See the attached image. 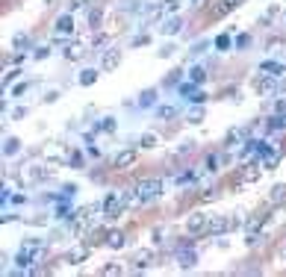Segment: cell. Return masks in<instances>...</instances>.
I'll return each mask as SVG.
<instances>
[{
	"instance_id": "cell-1",
	"label": "cell",
	"mask_w": 286,
	"mask_h": 277,
	"mask_svg": "<svg viewBox=\"0 0 286 277\" xmlns=\"http://www.w3.org/2000/svg\"><path fill=\"white\" fill-rule=\"evenodd\" d=\"M136 189H139V201H142V207H148V204H154L157 197L162 195V180H159V177H148V180H142Z\"/></svg>"
},
{
	"instance_id": "cell-2",
	"label": "cell",
	"mask_w": 286,
	"mask_h": 277,
	"mask_svg": "<svg viewBox=\"0 0 286 277\" xmlns=\"http://www.w3.org/2000/svg\"><path fill=\"white\" fill-rule=\"evenodd\" d=\"M209 212H201V210H195L189 218H186V233H192V236H204V233H209Z\"/></svg>"
},
{
	"instance_id": "cell-3",
	"label": "cell",
	"mask_w": 286,
	"mask_h": 277,
	"mask_svg": "<svg viewBox=\"0 0 286 277\" xmlns=\"http://www.w3.org/2000/svg\"><path fill=\"white\" fill-rule=\"evenodd\" d=\"M121 62H124V50H118V48H106V50L100 53V71H103V74L118 71Z\"/></svg>"
},
{
	"instance_id": "cell-4",
	"label": "cell",
	"mask_w": 286,
	"mask_h": 277,
	"mask_svg": "<svg viewBox=\"0 0 286 277\" xmlns=\"http://www.w3.org/2000/svg\"><path fill=\"white\" fill-rule=\"evenodd\" d=\"M136 165V150L133 147H124L112 156V171H130Z\"/></svg>"
},
{
	"instance_id": "cell-5",
	"label": "cell",
	"mask_w": 286,
	"mask_h": 277,
	"mask_svg": "<svg viewBox=\"0 0 286 277\" xmlns=\"http://www.w3.org/2000/svg\"><path fill=\"white\" fill-rule=\"evenodd\" d=\"M274 80H277V77H269V74H257L254 77V92L260 95V98H269V95H274L277 92V86H274Z\"/></svg>"
},
{
	"instance_id": "cell-6",
	"label": "cell",
	"mask_w": 286,
	"mask_h": 277,
	"mask_svg": "<svg viewBox=\"0 0 286 277\" xmlns=\"http://www.w3.org/2000/svg\"><path fill=\"white\" fill-rule=\"evenodd\" d=\"M236 224H239V221L230 218V215H212V218H209V233H212V236H224V233L233 230Z\"/></svg>"
},
{
	"instance_id": "cell-7",
	"label": "cell",
	"mask_w": 286,
	"mask_h": 277,
	"mask_svg": "<svg viewBox=\"0 0 286 277\" xmlns=\"http://www.w3.org/2000/svg\"><path fill=\"white\" fill-rule=\"evenodd\" d=\"M248 133H251V127H230V130H227V136H224V150H233V147L245 145Z\"/></svg>"
},
{
	"instance_id": "cell-8",
	"label": "cell",
	"mask_w": 286,
	"mask_h": 277,
	"mask_svg": "<svg viewBox=\"0 0 286 277\" xmlns=\"http://www.w3.org/2000/svg\"><path fill=\"white\" fill-rule=\"evenodd\" d=\"M177 265H180L183 271L195 268V265H198V248H192V245H186V248H177Z\"/></svg>"
},
{
	"instance_id": "cell-9",
	"label": "cell",
	"mask_w": 286,
	"mask_h": 277,
	"mask_svg": "<svg viewBox=\"0 0 286 277\" xmlns=\"http://www.w3.org/2000/svg\"><path fill=\"white\" fill-rule=\"evenodd\" d=\"M263 171H266V168H263V163H260V160H251L248 165H242V171H239V180H242V183H257Z\"/></svg>"
},
{
	"instance_id": "cell-10",
	"label": "cell",
	"mask_w": 286,
	"mask_h": 277,
	"mask_svg": "<svg viewBox=\"0 0 286 277\" xmlns=\"http://www.w3.org/2000/svg\"><path fill=\"white\" fill-rule=\"evenodd\" d=\"M266 221H269V215H266V212H251V215L245 218V224H242V233H245V236L260 233V230L266 227Z\"/></svg>"
},
{
	"instance_id": "cell-11",
	"label": "cell",
	"mask_w": 286,
	"mask_h": 277,
	"mask_svg": "<svg viewBox=\"0 0 286 277\" xmlns=\"http://www.w3.org/2000/svg\"><path fill=\"white\" fill-rule=\"evenodd\" d=\"M154 260H157V251L154 248H139L136 254H133V268L136 271H142V268H148V265H154Z\"/></svg>"
},
{
	"instance_id": "cell-12",
	"label": "cell",
	"mask_w": 286,
	"mask_h": 277,
	"mask_svg": "<svg viewBox=\"0 0 286 277\" xmlns=\"http://www.w3.org/2000/svg\"><path fill=\"white\" fill-rule=\"evenodd\" d=\"M89 254H92V245H74L65 254V265H80L89 260Z\"/></svg>"
},
{
	"instance_id": "cell-13",
	"label": "cell",
	"mask_w": 286,
	"mask_h": 277,
	"mask_svg": "<svg viewBox=\"0 0 286 277\" xmlns=\"http://www.w3.org/2000/svg\"><path fill=\"white\" fill-rule=\"evenodd\" d=\"M180 30H183V18L177 15V12H171V15L162 21V27H159V33H162V35H177Z\"/></svg>"
},
{
	"instance_id": "cell-14",
	"label": "cell",
	"mask_w": 286,
	"mask_h": 277,
	"mask_svg": "<svg viewBox=\"0 0 286 277\" xmlns=\"http://www.w3.org/2000/svg\"><path fill=\"white\" fill-rule=\"evenodd\" d=\"M260 71H263V74H269V77H277V80H280V77L286 74V62H277V59H263V62H260Z\"/></svg>"
},
{
	"instance_id": "cell-15",
	"label": "cell",
	"mask_w": 286,
	"mask_h": 277,
	"mask_svg": "<svg viewBox=\"0 0 286 277\" xmlns=\"http://www.w3.org/2000/svg\"><path fill=\"white\" fill-rule=\"evenodd\" d=\"M53 33H59V35H71V33H74V15H71V12L59 15L56 24H53Z\"/></svg>"
},
{
	"instance_id": "cell-16",
	"label": "cell",
	"mask_w": 286,
	"mask_h": 277,
	"mask_svg": "<svg viewBox=\"0 0 286 277\" xmlns=\"http://www.w3.org/2000/svg\"><path fill=\"white\" fill-rule=\"evenodd\" d=\"M283 130H286V115L283 112H274L269 121H266V133L274 136V133H283Z\"/></svg>"
},
{
	"instance_id": "cell-17",
	"label": "cell",
	"mask_w": 286,
	"mask_h": 277,
	"mask_svg": "<svg viewBox=\"0 0 286 277\" xmlns=\"http://www.w3.org/2000/svg\"><path fill=\"white\" fill-rule=\"evenodd\" d=\"M106 245H110L112 251H121V248L127 245V236H124V230H110V233H106Z\"/></svg>"
},
{
	"instance_id": "cell-18",
	"label": "cell",
	"mask_w": 286,
	"mask_h": 277,
	"mask_svg": "<svg viewBox=\"0 0 286 277\" xmlns=\"http://www.w3.org/2000/svg\"><path fill=\"white\" fill-rule=\"evenodd\" d=\"M97 77H100V68H83L80 77H77V83H80V86H95Z\"/></svg>"
},
{
	"instance_id": "cell-19",
	"label": "cell",
	"mask_w": 286,
	"mask_h": 277,
	"mask_svg": "<svg viewBox=\"0 0 286 277\" xmlns=\"http://www.w3.org/2000/svg\"><path fill=\"white\" fill-rule=\"evenodd\" d=\"M260 163H263V168H266V171H274V168H277V163H280V153L269 145V150L263 153V160H260Z\"/></svg>"
},
{
	"instance_id": "cell-20",
	"label": "cell",
	"mask_w": 286,
	"mask_h": 277,
	"mask_svg": "<svg viewBox=\"0 0 286 277\" xmlns=\"http://www.w3.org/2000/svg\"><path fill=\"white\" fill-rule=\"evenodd\" d=\"M233 9H236L233 0H219V3L209 9V15H212V18H224V15H227V12H233Z\"/></svg>"
},
{
	"instance_id": "cell-21",
	"label": "cell",
	"mask_w": 286,
	"mask_h": 277,
	"mask_svg": "<svg viewBox=\"0 0 286 277\" xmlns=\"http://www.w3.org/2000/svg\"><path fill=\"white\" fill-rule=\"evenodd\" d=\"M86 56V45L83 42H71L68 48H65V59H71V62H74V59H83Z\"/></svg>"
},
{
	"instance_id": "cell-22",
	"label": "cell",
	"mask_w": 286,
	"mask_h": 277,
	"mask_svg": "<svg viewBox=\"0 0 286 277\" xmlns=\"http://www.w3.org/2000/svg\"><path fill=\"white\" fill-rule=\"evenodd\" d=\"M142 12H145V18H148V21H157V18L165 12V3H159V0H151V3L142 9Z\"/></svg>"
},
{
	"instance_id": "cell-23",
	"label": "cell",
	"mask_w": 286,
	"mask_h": 277,
	"mask_svg": "<svg viewBox=\"0 0 286 277\" xmlns=\"http://www.w3.org/2000/svg\"><path fill=\"white\" fill-rule=\"evenodd\" d=\"M286 201V183H277V186H271V192H269V204H283Z\"/></svg>"
},
{
	"instance_id": "cell-24",
	"label": "cell",
	"mask_w": 286,
	"mask_h": 277,
	"mask_svg": "<svg viewBox=\"0 0 286 277\" xmlns=\"http://www.w3.org/2000/svg\"><path fill=\"white\" fill-rule=\"evenodd\" d=\"M233 45H236V42H233V38H230V33H222V35L216 38V42H212V48H216L219 53H227V50H230Z\"/></svg>"
},
{
	"instance_id": "cell-25",
	"label": "cell",
	"mask_w": 286,
	"mask_h": 277,
	"mask_svg": "<svg viewBox=\"0 0 286 277\" xmlns=\"http://www.w3.org/2000/svg\"><path fill=\"white\" fill-rule=\"evenodd\" d=\"M27 48H30V35H27V33H15V35H12V50H15V53H24Z\"/></svg>"
},
{
	"instance_id": "cell-26",
	"label": "cell",
	"mask_w": 286,
	"mask_h": 277,
	"mask_svg": "<svg viewBox=\"0 0 286 277\" xmlns=\"http://www.w3.org/2000/svg\"><path fill=\"white\" fill-rule=\"evenodd\" d=\"M207 77H209V74H207L204 65H192V68H189V80H192V83L204 86V83H207Z\"/></svg>"
},
{
	"instance_id": "cell-27",
	"label": "cell",
	"mask_w": 286,
	"mask_h": 277,
	"mask_svg": "<svg viewBox=\"0 0 286 277\" xmlns=\"http://www.w3.org/2000/svg\"><path fill=\"white\" fill-rule=\"evenodd\" d=\"M157 95H159L157 89H145V92L139 95V106H142V109H148V106H157Z\"/></svg>"
},
{
	"instance_id": "cell-28",
	"label": "cell",
	"mask_w": 286,
	"mask_h": 277,
	"mask_svg": "<svg viewBox=\"0 0 286 277\" xmlns=\"http://www.w3.org/2000/svg\"><path fill=\"white\" fill-rule=\"evenodd\" d=\"M204 115H207V112H204V103H195V106L186 112V124H201Z\"/></svg>"
},
{
	"instance_id": "cell-29",
	"label": "cell",
	"mask_w": 286,
	"mask_h": 277,
	"mask_svg": "<svg viewBox=\"0 0 286 277\" xmlns=\"http://www.w3.org/2000/svg\"><path fill=\"white\" fill-rule=\"evenodd\" d=\"M42 248H45V242L39 239V236H32V239H24V242H21V251L32 254V257H35V251H42Z\"/></svg>"
},
{
	"instance_id": "cell-30",
	"label": "cell",
	"mask_w": 286,
	"mask_h": 277,
	"mask_svg": "<svg viewBox=\"0 0 286 277\" xmlns=\"http://www.w3.org/2000/svg\"><path fill=\"white\" fill-rule=\"evenodd\" d=\"M68 165L77 168V171L86 168V153H83V150H71V153H68Z\"/></svg>"
},
{
	"instance_id": "cell-31",
	"label": "cell",
	"mask_w": 286,
	"mask_h": 277,
	"mask_svg": "<svg viewBox=\"0 0 286 277\" xmlns=\"http://www.w3.org/2000/svg\"><path fill=\"white\" fill-rule=\"evenodd\" d=\"M18 150H21V139H18V136L3 139V156H15Z\"/></svg>"
},
{
	"instance_id": "cell-32",
	"label": "cell",
	"mask_w": 286,
	"mask_h": 277,
	"mask_svg": "<svg viewBox=\"0 0 286 277\" xmlns=\"http://www.w3.org/2000/svg\"><path fill=\"white\" fill-rule=\"evenodd\" d=\"M95 130H100V133H115L118 124H115V118H112V115H106V118H100V121H97Z\"/></svg>"
},
{
	"instance_id": "cell-33",
	"label": "cell",
	"mask_w": 286,
	"mask_h": 277,
	"mask_svg": "<svg viewBox=\"0 0 286 277\" xmlns=\"http://www.w3.org/2000/svg\"><path fill=\"white\" fill-rule=\"evenodd\" d=\"M157 145H159V136H157V133H145V136L139 139V147H142V150H154Z\"/></svg>"
},
{
	"instance_id": "cell-34",
	"label": "cell",
	"mask_w": 286,
	"mask_h": 277,
	"mask_svg": "<svg viewBox=\"0 0 286 277\" xmlns=\"http://www.w3.org/2000/svg\"><path fill=\"white\" fill-rule=\"evenodd\" d=\"M124 271H127V268H124L121 262H106V265L100 268V274H103V277H118V274H124Z\"/></svg>"
},
{
	"instance_id": "cell-35",
	"label": "cell",
	"mask_w": 286,
	"mask_h": 277,
	"mask_svg": "<svg viewBox=\"0 0 286 277\" xmlns=\"http://www.w3.org/2000/svg\"><path fill=\"white\" fill-rule=\"evenodd\" d=\"M266 50H271V53H280V50H286V38H283V35H274V38H269V42H266Z\"/></svg>"
},
{
	"instance_id": "cell-36",
	"label": "cell",
	"mask_w": 286,
	"mask_h": 277,
	"mask_svg": "<svg viewBox=\"0 0 286 277\" xmlns=\"http://www.w3.org/2000/svg\"><path fill=\"white\" fill-rule=\"evenodd\" d=\"M100 21H103V9L100 6L89 9V30H100Z\"/></svg>"
},
{
	"instance_id": "cell-37",
	"label": "cell",
	"mask_w": 286,
	"mask_h": 277,
	"mask_svg": "<svg viewBox=\"0 0 286 277\" xmlns=\"http://www.w3.org/2000/svg\"><path fill=\"white\" fill-rule=\"evenodd\" d=\"M222 163H224V160H222L219 153H209V156H207V163H204V168H207V171H219Z\"/></svg>"
},
{
	"instance_id": "cell-38",
	"label": "cell",
	"mask_w": 286,
	"mask_h": 277,
	"mask_svg": "<svg viewBox=\"0 0 286 277\" xmlns=\"http://www.w3.org/2000/svg\"><path fill=\"white\" fill-rule=\"evenodd\" d=\"M180 68H174V71H168V77H165V80H162V86H168V89H174L177 83H180Z\"/></svg>"
},
{
	"instance_id": "cell-39",
	"label": "cell",
	"mask_w": 286,
	"mask_h": 277,
	"mask_svg": "<svg viewBox=\"0 0 286 277\" xmlns=\"http://www.w3.org/2000/svg\"><path fill=\"white\" fill-rule=\"evenodd\" d=\"M174 115H177V106H159V109H157V118H159V121H171Z\"/></svg>"
},
{
	"instance_id": "cell-40",
	"label": "cell",
	"mask_w": 286,
	"mask_h": 277,
	"mask_svg": "<svg viewBox=\"0 0 286 277\" xmlns=\"http://www.w3.org/2000/svg\"><path fill=\"white\" fill-rule=\"evenodd\" d=\"M236 48H239V50H248V48H251V33H239V35H236Z\"/></svg>"
},
{
	"instance_id": "cell-41",
	"label": "cell",
	"mask_w": 286,
	"mask_h": 277,
	"mask_svg": "<svg viewBox=\"0 0 286 277\" xmlns=\"http://www.w3.org/2000/svg\"><path fill=\"white\" fill-rule=\"evenodd\" d=\"M277 12H280V6H269V9L260 15V21H263V24H271V21L277 18Z\"/></svg>"
},
{
	"instance_id": "cell-42",
	"label": "cell",
	"mask_w": 286,
	"mask_h": 277,
	"mask_svg": "<svg viewBox=\"0 0 286 277\" xmlns=\"http://www.w3.org/2000/svg\"><path fill=\"white\" fill-rule=\"evenodd\" d=\"M207 48H209V42H207V38H201V42H195V45H192V56H201V53H204Z\"/></svg>"
},
{
	"instance_id": "cell-43",
	"label": "cell",
	"mask_w": 286,
	"mask_h": 277,
	"mask_svg": "<svg viewBox=\"0 0 286 277\" xmlns=\"http://www.w3.org/2000/svg\"><path fill=\"white\" fill-rule=\"evenodd\" d=\"M118 30H121V15H112V18H110V30H106V33H110V35H115Z\"/></svg>"
},
{
	"instance_id": "cell-44",
	"label": "cell",
	"mask_w": 286,
	"mask_h": 277,
	"mask_svg": "<svg viewBox=\"0 0 286 277\" xmlns=\"http://www.w3.org/2000/svg\"><path fill=\"white\" fill-rule=\"evenodd\" d=\"M189 103H207V92H201V89H195V92L189 95Z\"/></svg>"
},
{
	"instance_id": "cell-45",
	"label": "cell",
	"mask_w": 286,
	"mask_h": 277,
	"mask_svg": "<svg viewBox=\"0 0 286 277\" xmlns=\"http://www.w3.org/2000/svg\"><path fill=\"white\" fill-rule=\"evenodd\" d=\"M162 3H165V12H177L183 6V0H162Z\"/></svg>"
},
{
	"instance_id": "cell-46",
	"label": "cell",
	"mask_w": 286,
	"mask_h": 277,
	"mask_svg": "<svg viewBox=\"0 0 286 277\" xmlns=\"http://www.w3.org/2000/svg\"><path fill=\"white\" fill-rule=\"evenodd\" d=\"M18 74H21V71H18V68H9V71H6V74H3V89H6V86H9V83H12V80H15V77H18Z\"/></svg>"
},
{
	"instance_id": "cell-47",
	"label": "cell",
	"mask_w": 286,
	"mask_h": 277,
	"mask_svg": "<svg viewBox=\"0 0 286 277\" xmlns=\"http://www.w3.org/2000/svg\"><path fill=\"white\" fill-rule=\"evenodd\" d=\"M50 56V48H35L32 50V59H48Z\"/></svg>"
},
{
	"instance_id": "cell-48",
	"label": "cell",
	"mask_w": 286,
	"mask_h": 277,
	"mask_svg": "<svg viewBox=\"0 0 286 277\" xmlns=\"http://www.w3.org/2000/svg\"><path fill=\"white\" fill-rule=\"evenodd\" d=\"M154 242H157V245L165 242V227H157V230H154Z\"/></svg>"
},
{
	"instance_id": "cell-49",
	"label": "cell",
	"mask_w": 286,
	"mask_h": 277,
	"mask_svg": "<svg viewBox=\"0 0 286 277\" xmlns=\"http://www.w3.org/2000/svg\"><path fill=\"white\" fill-rule=\"evenodd\" d=\"M201 197H204V201H216V197H219V189H207Z\"/></svg>"
},
{
	"instance_id": "cell-50",
	"label": "cell",
	"mask_w": 286,
	"mask_h": 277,
	"mask_svg": "<svg viewBox=\"0 0 286 277\" xmlns=\"http://www.w3.org/2000/svg\"><path fill=\"white\" fill-rule=\"evenodd\" d=\"M59 98H62L59 89H56V92H48V95H45V103H53V100H59Z\"/></svg>"
},
{
	"instance_id": "cell-51",
	"label": "cell",
	"mask_w": 286,
	"mask_h": 277,
	"mask_svg": "<svg viewBox=\"0 0 286 277\" xmlns=\"http://www.w3.org/2000/svg\"><path fill=\"white\" fill-rule=\"evenodd\" d=\"M148 42H151L148 35H139V38H133V48H142V45H148Z\"/></svg>"
},
{
	"instance_id": "cell-52",
	"label": "cell",
	"mask_w": 286,
	"mask_h": 277,
	"mask_svg": "<svg viewBox=\"0 0 286 277\" xmlns=\"http://www.w3.org/2000/svg\"><path fill=\"white\" fill-rule=\"evenodd\" d=\"M27 115V109L24 106H18V109H12V118H15V121H21V118Z\"/></svg>"
},
{
	"instance_id": "cell-53",
	"label": "cell",
	"mask_w": 286,
	"mask_h": 277,
	"mask_svg": "<svg viewBox=\"0 0 286 277\" xmlns=\"http://www.w3.org/2000/svg\"><path fill=\"white\" fill-rule=\"evenodd\" d=\"M274 112H286V98H280V100L274 103Z\"/></svg>"
},
{
	"instance_id": "cell-54",
	"label": "cell",
	"mask_w": 286,
	"mask_h": 277,
	"mask_svg": "<svg viewBox=\"0 0 286 277\" xmlns=\"http://www.w3.org/2000/svg\"><path fill=\"white\" fill-rule=\"evenodd\" d=\"M174 50H177V48H171V45H165V48H162V50H159V56H171V53H174Z\"/></svg>"
},
{
	"instance_id": "cell-55",
	"label": "cell",
	"mask_w": 286,
	"mask_h": 277,
	"mask_svg": "<svg viewBox=\"0 0 286 277\" xmlns=\"http://www.w3.org/2000/svg\"><path fill=\"white\" fill-rule=\"evenodd\" d=\"M189 3H192L195 9H204V6H207V0H189Z\"/></svg>"
},
{
	"instance_id": "cell-56",
	"label": "cell",
	"mask_w": 286,
	"mask_h": 277,
	"mask_svg": "<svg viewBox=\"0 0 286 277\" xmlns=\"http://www.w3.org/2000/svg\"><path fill=\"white\" fill-rule=\"evenodd\" d=\"M39 3H42V6H53V0H39Z\"/></svg>"
},
{
	"instance_id": "cell-57",
	"label": "cell",
	"mask_w": 286,
	"mask_h": 277,
	"mask_svg": "<svg viewBox=\"0 0 286 277\" xmlns=\"http://www.w3.org/2000/svg\"><path fill=\"white\" fill-rule=\"evenodd\" d=\"M233 3H236V6H239V3H242V0H233Z\"/></svg>"
}]
</instances>
